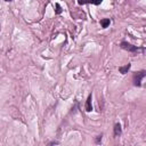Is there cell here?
<instances>
[{"instance_id": "obj_8", "label": "cell", "mask_w": 146, "mask_h": 146, "mask_svg": "<svg viewBox=\"0 0 146 146\" xmlns=\"http://www.w3.org/2000/svg\"><path fill=\"white\" fill-rule=\"evenodd\" d=\"M55 13H56V14H61L62 13V7L59 6V4H56V9H55Z\"/></svg>"}, {"instance_id": "obj_10", "label": "cell", "mask_w": 146, "mask_h": 146, "mask_svg": "<svg viewBox=\"0 0 146 146\" xmlns=\"http://www.w3.org/2000/svg\"><path fill=\"white\" fill-rule=\"evenodd\" d=\"M100 140H102V135H100V136H98L97 139H96V141H97V143H99Z\"/></svg>"}, {"instance_id": "obj_7", "label": "cell", "mask_w": 146, "mask_h": 146, "mask_svg": "<svg viewBox=\"0 0 146 146\" xmlns=\"http://www.w3.org/2000/svg\"><path fill=\"white\" fill-rule=\"evenodd\" d=\"M79 5H86V4H94V0H78Z\"/></svg>"}, {"instance_id": "obj_2", "label": "cell", "mask_w": 146, "mask_h": 146, "mask_svg": "<svg viewBox=\"0 0 146 146\" xmlns=\"http://www.w3.org/2000/svg\"><path fill=\"white\" fill-rule=\"evenodd\" d=\"M120 46L122 49L128 50V51H130V52H136L137 50H138V47H137V46H132L131 43L127 42V41H122V42L120 43Z\"/></svg>"}, {"instance_id": "obj_3", "label": "cell", "mask_w": 146, "mask_h": 146, "mask_svg": "<svg viewBox=\"0 0 146 146\" xmlns=\"http://www.w3.org/2000/svg\"><path fill=\"white\" fill-rule=\"evenodd\" d=\"M91 99H93V96L89 95L88 98H87V102H86V111H87V112H91V110H93V104H91Z\"/></svg>"}, {"instance_id": "obj_6", "label": "cell", "mask_w": 146, "mask_h": 146, "mask_svg": "<svg viewBox=\"0 0 146 146\" xmlns=\"http://www.w3.org/2000/svg\"><path fill=\"white\" fill-rule=\"evenodd\" d=\"M110 23H111L110 18H103V20L100 21V24H102V27H104V29H106V27L108 26Z\"/></svg>"}, {"instance_id": "obj_4", "label": "cell", "mask_w": 146, "mask_h": 146, "mask_svg": "<svg viewBox=\"0 0 146 146\" xmlns=\"http://www.w3.org/2000/svg\"><path fill=\"white\" fill-rule=\"evenodd\" d=\"M130 67H131V64L128 63L127 65L124 66H121V67H119V72L121 73V74H125V73H128V71L130 70Z\"/></svg>"}, {"instance_id": "obj_9", "label": "cell", "mask_w": 146, "mask_h": 146, "mask_svg": "<svg viewBox=\"0 0 146 146\" xmlns=\"http://www.w3.org/2000/svg\"><path fill=\"white\" fill-rule=\"evenodd\" d=\"M103 0H94V5H100Z\"/></svg>"}, {"instance_id": "obj_5", "label": "cell", "mask_w": 146, "mask_h": 146, "mask_svg": "<svg viewBox=\"0 0 146 146\" xmlns=\"http://www.w3.org/2000/svg\"><path fill=\"white\" fill-rule=\"evenodd\" d=\"M119 135H121V125L120 123H116L114 125V136H119Z\"/></svg>"}, {"instance_id": "obj_11", "label": "cell", "mask_w": 146, "mask_h": 146, "mask_svg": "<svg viewBox=\"0 0 146 146\" xmlns=\"http://www.w3.org/2000/svg\"><path fill=\"white\" fill-rule=\"evenodd\" d=\"M6 1H11V0H6Z\"/></svg>"}, {"instance_id": "obj_1", "label": "cell", "mask_w": 146, "mask_h": 146, "mask_svg": "<svg viewBox=\"0 0 146 146\" xmlns=\"http://www.w3.org/2000/svg\"><path fill=\"white\" fill-rule=\"evenodd\" d=\"M145 77V71H140L138 73H135L134 77H132V81H134V84L135 86H140L141 84V80L144 79Z\"/></svg>"}]
</instances>
